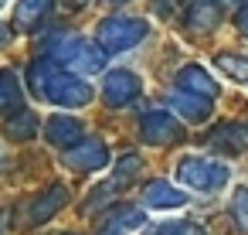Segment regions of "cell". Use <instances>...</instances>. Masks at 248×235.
I'll use <instances>...</instances> for the list:
<instances>
[{
  "label": "cell",
  "mask_w": 248,
  "mask_h": 235,
  "mask_svg": "<svg viewBox=\"0 0 248 235\" xmlns=\"http://www.w3.org/2000/svg\"><path fill=\"white\" fill-rule=\"evenodd\" d=\"M28 79H31V89L51 106L82 109L92 102V85L85 79H78L75 72H65L62 62H55V58H38L28 72Z\"/></svg>",
  "instance_id": "cell-1"
},
{
  "label": "cell",
  "mask_w": 248,
  "mask_h": 235,
  "mask_svg": "<svg viewBox=\"0 0 248 235\" xmlns=\"http://www.w3.org/2000/svg\"><path fill=\"white\" fill-rule=\"evenodd\" d=\"M177 181L190 191L214 194L231 181V170H228V164H221L214 157H184L177 164Z\"/></svg>",
  "instance_id": "cell-2"
},
{
  "label": "cell",
  "mask_w": 248,
  "mask_h": 235,
  "mask_svg": "<svg viewBox=\"0 0 248 235\" xmlns=\"http://www.w3.org/2000/svg\"><path fill=\"white\" fill-rule=\"evenodd\" d=\"M150 38V21L143 17H106L95 28V41L102 51H129Z\"/></svg>",
  "instance_id": "cell-3"
},
{
  "label": "cell",
  "mask_w": 248,
  "mask_h": 235,
  "mask_svg": "<svg viewBox=\"0 0 248 235\" xmlns=\"http://www.w3.org/2000/svg\"><path fill=\"white\" fill-rule=\"evenodd\" d=\"M51 58L55 62H62V65H68V72H99L102 65H106V55H102V48L99 45H89L85 38H78V34H65V38H58L55 41V48H51Z\"/></svg>",
  "instance_id": "cell-4"
},
{
  "label": "cell",
  "mask_w": 248,
  "mask_h": 235,
  "mask_svg": "<svg viewBox=\"0 0 248 235\" xmlns=\"http://www.w3.org/2000/svg\"><path fill=\"white\" fill-rule=\"evenodd\" d=\"M143 170V160L136 157V153H126V157H119V164H116V170L89 194V204H85V211H95V208H102V204H109L123 187H129L133 181H136V174Z\"/></svg>",
  "instance_id": "cell-5"
},
{
  "label": "cell",
  "mask_w": 248,
  "mask_h": 235,
  "mask_svg": "<svg viewBox=\"0 0 248 235\" xmlns=\"http://www.w3.org/2000/svg\"><path fill=\"white\" fill-rule=\"evenodd\" d=\"M140 133H143V140L150 147H170V143L180 140L184 130H180V119L173 113H167V109H146L140 116Z\"/></svg>",
  "instance_id": "cell-6"
},
{
  "label": "cell",
  "mask_w": 248,
  "mask_h": 235,
  "mask_svg": "<svg viewBox=\"0 0 248 235\" xmlns=\"http://www.w3.org/2000/svg\"><path fill=\"white\" fill-rule=\"evenodd\" d=\"M140 89H143V82H140V75H133V72H109L106 79H102V99H106V106H112V109H123V106H129L136 96H140Z\"/></svg>",
  "instance_id": "cell-7"
},
{
  "label": "cell",
  "mask_w": 248,
  "mask_h": 235,
  "mask_svg": "<svg viewBox=\"0 0 248 235\" xmlns=\"http://www.w3.org/2000/svg\"><path fill=\"white\" fill-rule=\"evenodd\" d=\"M65 164L72 170H82V174L85 170H99V167L109 164V147L102 140H82L72 150H65Z\"/></svg>",
  "instance_id": "cell-8"
},
{
  "label": "cell",
  "mask_w": 248,
  "mask_h": 235,
  "mask_svg": "<svg viewBox=\"0 0 248 235\" xmlns=\"http://www.w3.org/2000/svg\"><path fill=\"white\" fill-rule=\"evenodd\" d=\"M68 204V187L65 184H51L48 191H41L31 204H28V225H45L51 221V215H58Z\"/></svg>",
  "instance_id": "cell-9"
},
{
  "label": "cell",
  "mask_w": 248,
  "mask_h": 235,
  "mask_svg": "<svg viewBox=\"0 0 248 235\" xmlns=\"http://www.w3.org/2000/svg\"><path fill=\"white\" fill-rule=\"evenodd\" d=\"M207 147L221 150V153H245L248 150V126L238 119H228V123L214 126V133L207 136Z\"/></svg>",
  "instance_id": "cell-10"
},
{
  "label": "cell",
  "mask_w": 248,
  "mask_h": 235,
  "mask_svg": "<svg viewBox=\"0 0 248 235\" xmlns=\"http://www.w3.org/2000/svg\"><path fill=\"white\" fill-rule=\"evenodd\" d=\"M177 89L204 96V99H217V92H221V85L214 82V75L207 68H201V65H184L177 72Z\"/></svg>",
  "instance_id": "cell-11"
},
{
  "label": "cell",
  "mask_w": 248,
  "mask_h": 235,
  "mask_svg": "<svg viewBox=\"0 0 248 235\" xmlns=\"http://www.w3.org/2000/svg\"><path fill=\"white\" fill-rule=\"evenodd\" d=\"M170 106H173V113H177L180 119H187V123H204V119L211 116V109H214V99H204V96H194V92L177 89V92H170Z\"/></svg>",
  "instance_id": "cell-12"
},
{
  "label": "cell",
  "mask_w": 248,
  "mask_h": 235,
  "mask_svg": "<svg viewBox=\"0 0 248 235\" xmlns=\"http://www.w3.org/2000/svg\"><path fill=\"white\" fill-rule=\"evenodd\" d=\"M45 136H48V143H51V147L72 150L75 143H82L85 130H82V123H78L75 116H51V119H48V126H45Z\"/></svg>",
  "instance_id": "cell-13"
},
{
  "label": "cell",
  "mask_w": 248,
  "mask_h": 235,
  "mask_svg": "<svg viewBox=\"0 0 248 235\" xmlns=\"http://www.w3.org/2000/svg\"><path fill=\"white\" fill-rule=\"evenodd\" d=\"M133 228H143V211L133 208V204H123V208L106 211V218L99 225V235H129Z\"/></svg>",
  "instance_id": "cell-14"
},
{
  "label": "cell",
  "mask_w": 248,
  "mask_h": 235,
  "mask_svg": "<svg viewBox=\"0 0 248 235\" xmlns=\"http://www.w3.org/2000/svg\"><path fill=\"white\" fill-rule=\"evenodd\" d=\"M184 201H187L184 191H177V187L167 184V181H150V184L143 187V204L153 208V211H173V208H180Z\"/></svg>",
  "instance_id": "cell-15"
},
{
  "label": "cell",
  "mask_w": 248,
  "mask_h": 235,
  "mask_svg": "<svg viewBox=\"0 0 248 235\" xmlns=\"http://www.w3.org/2000/svg\"><path fill=\"white\" fill-rule=\"evenodd\" d=\"M217 21H221V11H217L214 0H194V4L187 7V28H190L194 34H207V31H214Z\"/></svg>",
  "instance_id": "cell-16"
},
{
  "label": "cell",
  "mask_w": 248,
  "mask_h": 235,
  "mask_svg": "<svg viewBox=\"0 0 248 235\" xmlns=\"http://www.w3.org/2000/svg\"><path fill=\"white\" fill-rule=\"evenodd\" d=\"M214 65L231 79V82H238V85H248V58L245 55H234V51H221V55H214Z\"/></svg>",
  "instance_id": "cell-17"
},
{
  "label": "cell",
  "mask_w": 248,
  "mask_h": 235,
  "mask_svg": "<svg viewBox=\"0 0 248 235\" xmlns=\"http://www.w3.org/2000/svg\"><path fill=\"white\" fill-rule=\"evenodd\" d=\"M143 235H207V228L201 221H187V218H173V221H160L143 228Z\"/></svg>",
  "instance_id": "cell-18"
},
{
  "label": "cell",
  "mask_w": 248,
  "mask_h": 235,
  "mask_svg": "<svg viewBox=\"0 0 248 235\" xmlns=\"http://www.w3.org/2000/svg\"><path fill=\"white\" fill-rule=\"evenodd\" d=\"M4 130H7V136H11V140H31V136L38 133V116H34L31 109L14 113V116L4 123Z\"/></svg>",
  "instance_id": "cell-19"
},
{
  "label": "cell",
  "mask_w": 248,
  "mask_h": 235,
  "mask_svg": "<svg viewBox=\"0 0 248 235\" xmlns=\"http://www.w3.org/2000/svg\"><path fill=\"white\" fill-rule=\"evenodd\" d=\"M21 106V82L14 72H0V113H11Z\"/></svg>",
  "instance_id": "cell-20"
},
{
  "label": "cell",
  "mask_w": 248,
  "mask_h": 235,
  "mask_svg": "<svg viewBox=\"0 0 248 235\" xmlns=\"http://www.w3.org/2000/svg\"><path fill=\"white\" fill-rule=\"evenodd\" d=\"M55 0H17V24L24 28H34L48 11H51Z\"/></svg>",
  "instance_id": "cell-21"
},
{
  "label": "cell",
  "mask_w": 248,
  "mask_h": 235,
  "mask_svg": "<svg viewBox=\"0 0 248 235\" xmlns=\"http://www.w3.org/2000/svg\"><path fill=\"white\" fill-rule=\"evenodd\" d=\"M231 218H234V225L248 235V187H238V191L231 194Z\"/></svg>",
  "instance_id": "cell-22"
},
{
  "label": "cell",
  "mask_w": 248,
  "mask_h": 235,
  "mask_svg": "<svg viewBox=\"0 0 248 235\" xmlns=\"http://www.w3.org/2000/svg\"><path fill=\"white\" fill-rule=\"evenodd\" d=\"M238 28H241V34L248 38V7H245V11L238 14Z\"/></svg>",
  "instance_id": "cell-23"
},
{
  "label": "cell",
  "mask_w": 248,
  "mask_h": 235,
  "mask_svg": "<svg viewBox=\"0 0 248 235\" xmlns=\"http://www.w3.org/2000/svg\"><path fill=\"white\" fill-rule=\"evenodd\" d=\"M7 218H11L7 211H0V235H7Z\"/></svg>",
  "instance_id": "cell-24"
},
{
  "label": "cell",
  "mask_w": 248,
  "mask_h": 235,
  "mask_svg": "<svg viewBox=\"0 0 248 235\" xmlns=\"http://www.w3.org/2000/svg\"><path fill=\"white\" fill-rule=\"evenodd\" d=\"M4 167H7V150L0 147V170H4Z\"/></svg>",
  "instance_id": "cell-25"
},
{
  "label": "cell",
  "mask_w": 248,
  "mask_h": 235,
  "mask_svg": "<svg viewBox=\"0 0 248 235\" xmlns=\"http://www.w3.org/2000/svg\"><path fill=\"white\" fill-rule=\"evenodd\" d=\"M4 41H7V28H4V24H0V45H4Z\"/></svg>",
  "instance_id": "cell-26"
},
{
  "label": "cell",
  "mask_w": 248,
  "mask_h": 235,
  "mask_svg": "<svg viewBox=\"0 0 248 235\" xmlns=\"http://www.w3.org/2000/svg\"><path fill=\"white\" fill-rule=\"evenodd\" d=\"M109 4H129V0H109Z\"/></svg>",
  "instance_id": "cell-27"
},
{
  "label": "cell",
  "mask_w": 248,
  "mask_h": 235,
  "mask_svg": "<svg viewBox=\"0 0 248 235\" xmlns=\"http://www.w3.org/2000/svg\"><path fill=\"white\" fill-rule=\"evenodd\" d=\"M4 4H7V0H0V7H4Z\"/></svg>",
  "instance_id": "cell-28"
},
{
  "label": "cell",
  "mask_w": 248,
  "mask_h": 235,
  "mask_svg": "<svg viewBox=\"0 0 248 235\" xmlns=\"http://www.w3.org/2000/svg\"><path fill=\"white\" fill-rule=\"evenodd\" d=\"M238 4H248V0H238Z\"/></svg>",
  "instance_id": "cell-29"
}]
</instances>
